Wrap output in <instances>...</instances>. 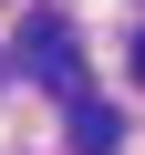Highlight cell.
<instances>
[{
	"label": "cell",
	"instance_id": "7a4b0ae2",
	"mask_svg": "<svg viewBox=\"0 0 145 155\" xmlns=\"http://www.w3.org/2000/svg\"><path fill=\"white\" fill-rule=\"evenodd\" d=\"M62 114H72V155H114V145H124V124H114V114H104L93 93H72Z\"/></svg>",
	"mask_w": 145,
	"mask_h": 155
},
{
	"label": "cell",
	"instance_id": "3957f363",
	"mask_svg": "<svg viewBox=\"0 0 145 155\" xmlns=\"http://www.w3.org/2000/svg\"><path fill=\"white\" fill-rule=\"evenodd\" d=\"M135 83H145V41H135Z\"/></svg>",
	"mask_w": 145,
	"mask_h": 155
},
{
	"label": "cell",
	"instance_id": "6da1fadb",
	"mask_svg": "<svg viewBox=\"0 0 145 155\" xmlns=\"http://www.w3.org/2000/svg\"><path fill=\"white\" fill-rule=\"evenodd\" d=\"M21 72H31V83H52V93L72 104V93H83V41L42 11V21H21Z\"/></svg>",
	"mask_w": 145,
	"mask_h": 155
}]
</instances>
